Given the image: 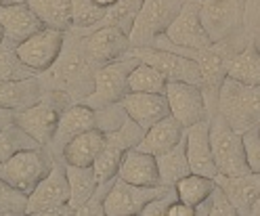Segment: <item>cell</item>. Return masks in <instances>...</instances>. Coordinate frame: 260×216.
Masks as SVG:
<instances>
[{
  "instance_id": "obj_1",
  "label": "cell",
  "mask_w": 260,
  "mask_h": 216,
  "mask_svg": "<svg viewBox=\"0 0 260 216\" xmlns=\"http://www.w3.org/2000/svg\"><path fill=\"white\" fill-rule=\"evenodd\" d=\"M96 65L88 59L82 38H74L63 44L59 59L40 74L44 88L63 92L72 103H82L94 90Z\"/></svg>"
},
{
  "instance_id": "obj_2",
  "label": "cell",
  "mask_w": 260,
  "mask_h": 216,
  "mask_svg": "<svg viewBox=\"0 0 260 216\" xmlns=\"http://www.w3.org/2000/svg\"><path fill=\"white\" fill-rule=\"evenodd\" d=\"M222 118L241 135L260 124V84H243L226 76L218 92V109Z\"/></svg>"
},
{
  "instance_id": "obj_3",
  "label": "cell",
  "mask_w": 260,
  "mask_h": 216,
  "mask_svg": "<svg viewBox=\"0 0 260 216\" xmlns=\"http://www.w3.org/2000/svg\"><path fill=\"white\" fill-rule=\"evenodd\" d=\"M210 145H212V156L218 174L239 176L252 172L246 158L243 135L235 130L220 113H214L210 118Z\"/></svg>"
},
{
  "instance_id": "obj_4",
  "label": "cell",
  "mask_w": 260,
  "mask_h": 216,
  "mask_svg": "<svg viewBox=\"0 0 260 216\" xmlns=\"http://www.w3.org/2000/svg\"><path fill=\"white\" fill-rule=\"evenodd\" d=\"M68 105H70V99L63 92L46 88L44 97L36 105L15 113V124L21 126L38 145L46 147L48 143H53L55 132L59 128L61 113Z\"/></svg>"
},
{
  "instance_id": "obj_5",
  "label": "cell",
  "mask_w": 260,
  "mask_h": 216,
  "mask_svg": "<svg viewBox=\"0 0 260 216\" xmlns=\"http://www.w3.org/2000/svg\"><path fill=\"white\" fill-rule=\"evenodd\" d=\"M53 164L55 158L48 156L44 147L21 149V151L13 153L7 162L0 164V176L15 189L29 195L38 187V182L51 172Z\"/></svg>"
},
{
  "instance_id": "obj_6",
  "label": "cell",
  "mask_w": 260,
  "mask_h": 216,
  "mask_svg": "<svg viewBox=\"0 0 260 216\" xmlns=\"http://www.w3.org/2000/svg\"><path fill=\"white\" fill-rule=\"evenodd\" d=\"M70 197H72V189H70L68 172H65V162L55 160L51 172L27 195V212L25 214H34V216L72 214Z\"/></svg>"
},
{
  "instance_id": "obj_7",
  "label": "cell",
  "mask_w": 260,
  "mask_h": 216,
  "mask_svg": "<svg viewBox=\"0 0 260 216\" xmlns=\"http://www.w3.org/2000/svg\"><path fill=\"white\" fill-rule=\"evenodd\" d=\"M139 65L135 55H126L118 61L105 63L94 72V90L84 99V105L92 109H103L107 105L120 103L128 92V76Z\"/></svg>"
},
{
  "instance_id": "obj_8",
  "label": "cell",
  "mask_w": 260,
  "mask_h": 216,
  "mask_svg": "<svg viewBox=\"0 0 260 216\" xmlns=\"http://www.w3.org/2000/svg\"><path fill=\"white\" fill-rule=\"evenodd\" d=\"M185 0H145L137 13L135 23L128 32L133 46H153L155 38L166 34L170 23L176 19Z\"/></svg>"
},
{
  "instance_id": "obj_9",
  "label": "cell",
  "mask_w": 260,
  "mask_h": 216,
  "mask_svg": "<svg viewBox=\"0 0 260 216\" xmlns=\"http://www.w3.org/2000/svg\"><path fill=\"white\" fill-rule=\"evenodd\" d=\"M128 53L135 55L139 61L153 65L155 70H159L168 78V82H191V84L202 86L200 63L191 57L166 51V48H157V46H133Z\"/></svg>"
},
{
  "instance_id": "obj_10",
  "label": "cell",
  "mask_w": 260,
  "mask_h": 216,
  "mask_svg": "<svg viewBox=\"0 0 260 216\" xmlns=\"http://www.w3.org/2000/svg\"><path fill=\"white\" fill-rule=\"evenodd\" d=\"M172 187L155 185V187H141L126 182L122 178H116L103 199V210L107 216H133L141 214L143 208L147 206L151 199L168 193Z\"/></svg>"
},
{
  "instance_id": "obj_11",
  "label": "cell",
  "mask_w": 260,
  "mask_h": 216,
  "mask_svg": "<svg viewBox=\"0 0 260 216\" xmlns=\"http://www.w3.org/2000/svg\"><path fill=\"white\" fill-rule=\"evenodd\" d=\"M164 95L168 99L170 113L185 128L212 118L206 103V95L198 84H191V82H168Z\"/></svg>"
},
{
  "instance_id": "obj_12",
  "label": "cell",
  "mask_w": 260,
  "mask_h": 216,
  "mask_svg": "<svg viewBox=\"0 0 260 216\" xmlns=\"http://www.w3.org/2000/svg\"><path fill=\"white\" fill-rule=\"evenodd\" d=\"M246 0H202V23L212 42L246 27Z\"/></svg>"
},
{
  "instance_id": "obj_13",
  "label": "cell",
  "mask_w": 260,
  "mask_h": 216,
  "mask_svg": "<svg viewBox=\"0 0 260 216\" xmlns=\"http://www.w3.org/2000/svg\"><path fill=\"white\" fill-rule=\"evenodd\" d=\"M164 36L176 46L195 48V51L212 44V38L202 23V0H185Z\"/></svg>"
},
{
  "instance_id": "obj_14",
  "label": "cell",
  "mask_w": 260,
  "mask_h": 216,
  "mask_svg": "<svg viewBox=\"0 0 260 216\" xmlns=\"http://www.w3.org/2000/svg\"><path fill=\"white\" fill-rule=\"evenodd\" d=\"M63 44H65V32L42 27L34 36H29L27 40L17 44V55L27 68L42 74L59 59Z\"/></svg>"
},
{
  "instance_id": "obj_15",
  "label": "cell",
  "mask_w": 260,
  "mask_h": 216,
  "mask_svg": "<svg viewBox=\"0 0 260 216\" xmlns=\"http://www.w3.org/2000/svg\"><path fill=\"white\" fill-rule=\"evenodd\" d=\"M82 44H84V51H86L88 59L96 65V68L126 57L128 51L133 48L128 34L116 25L94 27L92 32H88V34L82 38Z\"/></svg>"
},
{
  "instance_id": "obj_16",
  "label": "cell",
  "mask_w": 260,
  "mask_h": 216,
  "mask_svg": "<svg viewBox=\"0 0 260 216\" xmlns=\"http://www.w3.org/2000/svg\"><path fill=\"white\" fill-rule=\"evenodd\" d=\"M185 141H187V158L191 172L216 178L218 168L212 156V145H210V120L185 128Z\"/></svg>"
},
{
  "instance_id": "obj_17",
  "label": "cell",
  "mask_w": 260,
  "mask_h": 216,
  "mask_svg": "<svg viewBox=\"0 0 260 216\" xmlns=\"http://www.w3.org/2000/svg\"><path fill=\"white\" fill-rule=\"evenodd\" d=\"M120 103L130 118H133L137 124H141L145 130L149 126H153L155 122H159L161 118L170 115L168 99H166V95H159V92H133V90H128Z\"/></svg>"
},
{
  "instance_id": "obj_18",
  "label": "cell",
  "mask_w": 260,
  "mask_h": 216,
  "mask_svg": "<svg viewBox=\"0 0 260 216\" xmlns=\"http://www.w3.org/2000/svg\"><path fill=\"white\" fill-rule=\"evenodd\" d=\"M0 27L5 32V40L17 46L19 42L34 36L44 27L38 15L29 9L27 3L21 5H5L0 7Z\"/></svg>"
},
{
  "instance_id": "obj_19",
  "label": "cell",
  "mask_w": 260,
  "mask_h": 216,
  "mask_svg": "<svg viewBox=\"0 0 260 216\" xmlns=\"http://www.w3.org/2000/svg\"><path fill=\"white\" fill-rule=\"evenodd\" d=\"M46 88L38 76L21 80H3L0 82V109L21 111L36 105L44 97Z\"/></svg>"
},
{
  "instance_id": "obj_20",
  "label": "cell",
  "mask_w": 260,
  "mask_h": 216,
  "mask_svg": "<svg viewBox=\"0 0 260 216\" xmlns=\"http://www.w3.org/2000/svg\"><path fill=\"white\" fill-rule=\"evenodd\" d=\"M118 178L133 182V185H141V187L161 185L155 156L141 151L139 147H133L126 151V156L120 164V170H118Z\"/></svg>"
},
{
  "instance_id": "obj_21",
  "label": "cell",
  "mask_w": 260,
  "mask_h": 216,
  "mask_svg": "<svg viewBox=\"0 0 260 216\" xmlns=\"http://www.w3.org/2000/svg\"><path fill=\"white\" fill-rule=\"evenodd\" d=\"M183 137H185V126L170 113L145 130V137L139 143V149L151 156H159L172 149L176 143H181Z\"/></svg>"
},
{
  "instance_id": "obj_22",
  "label": "cell",
  "mask_w": 260,
  "mask_h": 216,
  "mask_svg": "<svg viewBox=\"0 0 260 216\" xmlns=\"http://www.w3.org/2000/svg\"><path fill=\"white\" fill-rule=\"evenodd\" d=\"M105 147V132L101 128H90L82 135L74 137L61 149V160L74 166H92L96 156Z\"/></svg>"
},
{
  "instance_id": "obj_23",
  "label": "cell",
  "mask_w": 260,
  "mask_h": 216,
  "mask_svg": "<svg viewBox=\"0 0 260 216\" xmlns=\"http://www.w3.org/2000/svg\"><path fill=\"white\" fill-rule=\"evenodd\" d=\"M214 180L231 197V202L235 204L239 214H250L254 202L260 197V172H248L239 176L218 174Z\"/></svg>"
},
{
  "instance_id": "obj_24",
  "label": "cell",
  "mask_w": 260,
  "mask_h": 216,
  "mask_svg": "<svg viewBox=\"0 0 260 216\" xmlns=\"http://www.w3.org/2000/svg\"><path fill=\"white\" fill-rule=\"evenodd\" d=\"M90 128H96V109H92L84 103H72L61 113L59 128L55 132L53 143H57L63 149L68 141H72L74 137L82 135V132H86Z\"/></svg>"
},
{
  "instance_id": "obj_25",
  "label": "cell",
  "mask_w": 260,
  "mask_h": 216,
  "mask_svg": "<svg viewBox=\"0 0 260 216\" xmlns=\"http://www.w3.org/2000/svg\"><path fill=\"white\" fill-rule=\"evenodd\" d=\"M65 172H68V180H70V189H72V197H70V208L72 214L84 206L88 199L94 195V191L99 189V178L92 166H74V164H65Z\"/></svg>"
},
{
  "instance_id": "obj_26",
  "label": "cell",
  "mask_w": 260,
  "mask_h": 216,
  "mask_svg": "<svg viewBox=\"0 0 260 216\" xmlns=\"http://www.w3.org/2000/svg\"><path fill=\"white\" fill-rule=\"evenodd\" d=\"M155 160H157V170H159L161 185H166V187H174L181 178H185L187 174H191L185 137L181 139V143H176L172 149H168V151L155 156Z\"/></svg>"
},
{
  "instance_id": "obj_27",
  "label": "cell",
  "mask_w": 260,
  "mask_h": 216,
  "mask_svg": "<svg viewBox=\"0 0 260 216\" xmlns=\"http://www.w3.org/2000/svg\"><path fill=\"white\" fill-rule=\"evenodd\" d=\"M29 9L38 15L44 27H53L61 32H70L72 21V0H27Z\"/></svg>"
},
{
  "instance_id": "obj_28",
  "label": "cell",
  "mask_w": 260,
  "mask_h": 216,
  "mask_svg": "<svg viewBox=\"0 0 260 216\" xmlns=\"http://www.w3.org/2000/svg\"><path fill=\"white\" fill-rule=\"evenodd\" d=\"M226 76L243 84H260V51L254 40H250L231 59Z\"/></svg>"
},
{
  "instance_id": "obj_29",
  "label": "cell",
  "mask_w": 260,
  "mask_h": 216,
  "mask_svg": "<svg viewBox=\"0 0 260 216\" xmlns=\"http://www.w3.org/2000/svg\"><path fill=\"white\" fill-rule=\"evenodd\" d=\"M166 84H168V78L159 70H155L153 65L145 63V61H139V65L128 76V90H133V92H159V95H164Z\"/></svg>"
},
{
  "instance_id": "obj_30",
  "label": "cell",
  "mask_w": 260,
  "mask_h": 216,
  "mask_svg": "<svg viewBox=\"0 0 260 216\" xmlns=\"http://www.w3.org/2000/svg\"><path fill=\"white\" fill-rule=\"evenodd\" d=\"M214 187H216L214 178L204 176V174H195V172L187 174L185 178H181L174 185L178 199L185 202V204H189V206H193V208L198 204H202L204 199L214 191Z\"/></svg>"
},
{
  "instance_id": "obj_31",
  "label": "cell",
  "mask_w": 260,
  "mask_h": 216,
  "mask_svg": "<svg viewBox=\"0 0 260 216\" xmlns=\"http://www.w3.org/2000/svg\"><path fill=\"white\" fill-rule=\"evenodd\" d=\"M107 11L109 9L99 5L96 0H72V21H74L72 29L88 34L94 27H99V23L105 19Z\"/></svg>"
},
{
  "instance_id": "obj_32",
  "label": "cell",
  "mask_w": 260,
  "mask_h": 216,
  "mask_svg": "<svg viewBox=\"0 0 260 216\" xmlns=\"http://www.w3.org/2000/svg\"><path fill=\"white\" fill-rule=\"evenodd\" d=\"M29 76H40L31 68L19 59L17 55V46L11 44L9 40L0 42V82L3 80H21Z\"/></svg>"
},
{
  "instance_id": "obj_33",
  "label": "cell",
  "mask_w": 260,
  "mask_h": 216,
  "mask_svg": "<svg viewBox=\"0 0 260 216\" xmlns=\"http://www.w3.org/2000/svg\"><path fill=\"white\" fill-rule=\"evenodd\" d=\"M31 147H42V145H38L21 126L11 124L0 130V164L7 162L13 153L21 151V149H31Z\"/></svg>"
},
{
  "instance_id": "obj_34",
  "label": "cell",
  "mask_w": 260,
  "mask_h": 216,
  "mask_svg": "<svg viewBox=\"0 0 260 216\" xmlns=\"http://www.w3.org/2000/svg\"><path fill=\"white\" fill-rule=\"evenodd\" d=\"M126 151L116 145H109L105 141V147L103 151L96 156L92 168L96 172V178H99V182H111L113 178H118V170H120V164L124 160Z\"/></svg>"
},
{
  "instance_id": "obj_35",
  "label": "cell",
  "mask_w": 260,
  "mask_h": 216,
  "mask_svg": "<svg viewBox=\"0 0 260 216\" xmlns=\"http://www.w3.org/2000/svg\"><path fill=\"white\" fill-rule=\"evenodd\" d=\"M239 210L231 202V197L226 195V191L216 182L214 191L210 193L202 204L195 206V216H237Z\"/></svg>"
},
{
  "instance_id": "obj_36",
  "label": "cell",
  "mask_w": 260,
  "mask_h": 216,
  "mask_svg": "<svg viewBox=\"0 0 260 216\" xmlns=\"http://www.w3.org/2000/svg\"><path fill=\"white\" fill-rule=\"evenodd\" d=\"M143 3L145 0H118V3L107 11L105 19L99 25H116V27L124 29L128 34L130 27H133V23H135L137 13L143 7Z\"/></svg>"
},
{
  "instance_id": "obj_37",
  "label": "cell",
  "mask_w": 260,
  "mask_h": 216,
  "mask_svg": "<svg viewBox=\"0 0 260 216\" xmlns=\"http://www.w3.org/2000/svg\"><path fill=\"white\" fill-rule=\"evenodd\" d=\"M143 137H145V128L141 124H137L130 115L116 130L105 132V141L109 145H116V147L124 149V151H128V149H133V147H139Z\"/></svg>"
},
{
  "instance_id": "obj_38",
  "label": "cell",
  "mask_w": 260,
  "mask_h": 216,
  "mask_svg": "<svg viewBox=\"0 0 260 216\" xmlns=\"http://www.w3.org/2000/svg\"><path fill=\"white\" fill-rule=\"evenodd\" d=\"M27 212V195L0 176V216H19Z\"/></svg>"
},
{
  "instance_id": "obj_39",
  "label": "cell",
  "mask_w": 260,
  "mask_h": 216,
  "mask_svg": "<svg viewBox=\"0 0 260 216\" xmlns=\"http://www.w3.org/2000/svg\"><path fill=\"white\" fill-rule=\"evenodd\" d=\"M243 145H246V158L252 172H260V135L258 126L243 132Z\"/></svg>"
},
{
  "instance_id": "obj_40",
  "label": "cell",
  "mask_w": 260,
  "mask_h": 216,
  "mask_svg": "<svg viewBox=\"0 0 260 216\" xmlns=\"http://www.w3.org/2000/svg\"><path fill=\"white\" fill-rule=\"evenodd\" d=\"M174 199H178V195H176V189L172 187L168 193H164V195H159V197L151 199V202L143 208L141 216H168V208L172 206Z\"/></svg>"
},
{
  "instance_id": "obj_41",
  "label": "cell",
  "mask_w": 260,
  "mask_h": 216,
  "mask_svg": "<svg viewBox=\"0 0 260 216\" xmlns=\"http://www.w3.org/2000/svg\"><path fill=\"white\" fill-rule=\"evenodd\" d=\"M260 23V0H246V29L252 34V29Z\"/></svg>"
},
{
  "instance_id": "obj_42",
  "label": "cell",
  "mask_w": 260,
  "mask_h": 216,
  "mask_svg": "<svg viewBox=\"0 0 260 216\" xmlns=\"http://www.w3.org/2000/svg\"><path fill=\"white\" fill-rule=\"evenodd\" d=\"M168 216H195V208L181 202V199H174L172 206L168 208Z\"/></svg>"
},
{
  "instance_id": "obj_43",
  "label": "cell",
  "mask_w": 260,
  "mask_h": 216,
  "mask_svg": "<svg viewBox=\"0 0 260 216\" xmlns=\"http://www.w3.org/2000/svg\"><path fill=\"white\" fill-rule=\"evenodd\" d=\"M15 113L17 111H9V109H0V130L15 124Z\"/></svg>"
},
{
  "instance_id": "obj_44",
  "label": "cell",
  "mask_w": 260,
  "mask_h": 216,
  "mask_svg": "<svg viewBox=\"0 0 260 216\" xmlns=\"http://www.w3.org/2000/svg\"><path fill=\"white\" fill-rule=\"evenodd\" d=\"M252 40L256 42V46H258V51H260V23L252 29Z\"/></svg>"
},
{
  "instance_id": "obj_45",
  "label": "cell",
  "mask_w": 260,
  "mask_h": 216,
  "mask_svg": "<svg viewBox=\"0 0 260 216\" xmlns=\"http://www.w3.org/2000/svg\"><path fill=\"white\" fill-rule=\"evenodd\" d=\"M250 214H252V216H260V197H258V199H256V202H254V206H252Z\"/></svg>"
},
{
  "instance_id": "obj_46",
  "label": "cell",
  "mask_w": 260,
  "mask_h": 216,
  "mask_svg": "<svg viewBox=\"0 0 260 216\" xmlns=\"http://www.w3.org/2000/svg\"><path fill=\"white\" fill-rule=\"evenodd\" d=\"M21 3H27V0H0V7H5V5H21Z\"/></svg>"
},
{
  "instance_id": "obj_47",
  "label": "cell",
  "mask_w": 260,
  "mask_h": 216,
  "mask_svg": "<svg viewBox=\"0 0 260 216\" xmlns=\"http://www.w3.org/2000/svg\"><path fill=\"white\" fill-rule=\"evenodd\" d=\"M96 3H99V5H103V7H107V9H111L113 5L118 3V0H96Z\"/></svg>"
},
{
  "instance_id": "obj_48",
  "label": "cell",
  "mask_w": 260,
  "mask_h": 216,
  "mask_svg": "<svg viewBox=\"0 0 260 216\" xmlns=\"http://www.w3.org/2000/svg\"><path fill=\"white\" fill-rule=\"evenodd\" d=\"M5 40V32H3V27H0V42Z\"/></svg>"
},
{
  "instance_id": "obj_49",
  "label": "cell",
  "mask_w": 260,
  "mask_h": 216,
  "mask_svg": "<svg viewBox=\"0 0 260 216\" xmlns=\"http://www.w3.org/2000/svg\"><path fill=\"white\" fill-rule=\"evenodd\" d=\"M258 135H260V124H258Z\"/></svg>"
}]
</instances>
